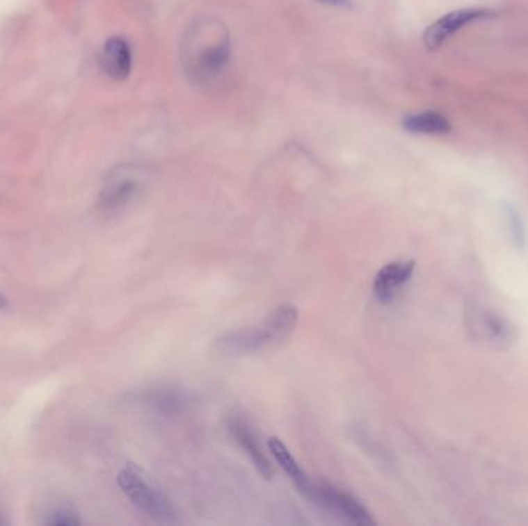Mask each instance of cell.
<instances>
[{
	"label": "cell",
	"instance_id": "1",
	"mask_svg": "<svg viewBox=\"0 0 528 526\" xmlns=\"http://www.w3.org/2000/svg\"><path fill=\"white\" fill-rule=\"evenodd\" d=\"M298 321V311L292 304H281L255 327L239 329L215 340V349L226 356H244L285 343Z\"/></svg>",
	"mask_w": 528,
	"mask_h": 526
},
{
	"label": "cell",
	"instance_id": "13",
	"mask_svg": "<svg viewBox=\"0 0 528 526\" xmlns=\"http://www.w3.org/2000/svg\"><path fill=\"white\" fill-rule=\"evenodd\" d=\"M403 129L415 135H445L451 130V124L440 113L424 111V113L408 116L403 121Z\"/></svg>",
	"mask_w": 528,
	"mask_h": 526
},
{
	"label": "cell",
	"instance_id": "5",
	"mask_svg": "<svg viewBox=\"0 0 528 526\" xmlns=\"http://www.w3.org/2000/svg\"><path fill=\"white\" fill-rule=\"evenodd\" d=\"M465 326L471 340L496 349H509L518 338L516 327L509 320L474 304L467 306Z\"/></svg>",
	"mask_w": 528,
	"mask_h": 526
},
{
	"label": "cell",
	"instance_id": "4",
	"mask_svg": "<svg viewBox=\"0 0 528 526\" xmlns=\"http://www.w3.org/2000/svg\"><path fill=\"white\" fill-rule=\"evenodd\" d=\"M301 495L309 502L315 503L317 507L329 511V513L343 518L348 523L358 526H369L376 523L369 511L354 495L344 493L342 489L311 482Z\"/></svg>",
	"mask_w": 528,
	"mask_h": 526
},
{
	"label": "cell",
	"instance_id": "14",
	"mask_svg": "<svg viewBox=\"0 0 528 526\" xmlns=\"http://www.w3.org/2000/svg\"><path fill=\"white\" fill-rule=\"evenodd\" d=\"M506 218H509L513 243H515V245H516L518 249H524L525 247L527 236H525L524 224H522V221H520V216L518 215V212H516L515 208L509 206V207H506Z\"/></svg>",
	"mask_w": 528,
	"mask_h": 526
},
{
	"label": "cell",
	"instance_id": "10",
	"mask_svg": "<svg viewBox=\"0 0 528 526\" xmlns=\"http://www.w3.org/2000/svg\"><path fill=\"white\" fill-rule=\"evenodd\" d=\"M139 188V182L130 170H119L111 174L107 184H105L101 204L105 208H118L127 204L133 196L136 195Z\"/></svg>",
	"mask_w": 528,
	"mask_h": 526
},
{
	"label": "cell",
	"instance_id": "16",
	"mask_svg": "<svg viewBox=\"0 0 528 526\" xmlns=\"http://www.w3.org/2000/svg\"><path fill=\"white\" fill-rule=\"evenodd\" d=\"M320 2L333 5V6H339V8H349V6L352 5L351 0H320Z\"/></svg>",
	"mask_w": 528,
	"mask_h": 526
},
{
	"label": "cell",
	"instance_id": "9",
	"mask_svg": "<svg viewBox=\"0 0 528 526\" xmlns=\"http://www.w3.org/2000/svg\"><path fill=\"white\" fill-rule=\"evenodd\" d=\"M414 269V261H394L383 265L374 278V295L380 303H390L400 287L410 281Z\"/></svg>",
	"mask_w": 528,
	"mask_h": 526
},
{
	"label": "cell",
	"instance_id": "3",
	"mask_svg": "<svg viewBox=\"0 0 528 526\" xmlns=\"http://www.w3.org/2000/svg\"><path fill=\"white\" fill-rule=\"evenodd\" d=\"M118 485L135 507L158 522H176L178 514L172 502L154 488L141 469L129 463L118 475Z\"/></svg>",
	"mask_w": 528,
	"mask_h": 526
},
{
	"label": "cell",
	"instance_id": "17",
	"mask_svg": "<svg viewBox=\"0 0 528 526\" xmlns=\"http://www.w3.org/2000/svg\"><path fill=\"white\" fill-rule=\"evenodd\" d=\"M5 309H8V301L0 293V311H5Z\"/></svg>",
	"mask_w": 528,
	"mask_h": 526
},
{
	"label": "cell",
	"instance_id": "2",
	"mask_svg": "<svg viewBox=\"0 0 528 526\" xmlns=\"http://www.w3.org/2000/svg\"><path fill=\"white\" fill-rule=\"evenodd\" d=\"M230 42L226 28L215 20H202L186 39L184 65L200 81L212 79L226 67Z\"/></svg>",
	"mask_w": 528,
	"mask_h": 526
},
{
	"label": "cell",
	"instance_id": "12",
	"mask_svg": "<svg viewBox=\"0 0 528 526\" xmlns=\"http://www.w3.org/2000/svg\"><path fill=\"white\" fill-rule=\"evenodd\" d=\"M267 446H269V451L272 452L273 457L278 461V465L283 468V471L291 477V480L294 482L295 488H297L298 493L301 494L303 491L307 488L309 483H311V479H309L307 474L303 471L301 466L298 465V461L295 460L291 451L287 450L285 443L281 440L272 437L267 441Z\"/></svg>",
	"mask_w": 528,
	"mask_h": 526
},
{
	"label": "cell",
	"instance_id": "6",
	"mask_svg": "<svg viewBox=\"0 0 528 526\" xmlns=\"http://www.w3.org/2000/svg\"><path fill=\"white\" fill-rule=\"evenodd\" d=\"M491 16L493 13L488 10H459L449 13L428 28L424 34V44L429 51L438 50L454 33L462 30L465 25Z\"/></svg>",
	"mask_w": 528,
	"mask_h": 526
},
{
	"label": "cell",
	"instance_id": "15",
	"mask_svg": "<svg viewBox=\"0 0 528 526\" xmlns=\"http://www.w3.org/2000/svg\"><path fill=\"white\" fill-rule=\"evenodd\" d=\"M47 523L59 526V525H67V526H73V525H81V518L77 517L73 509L70 508H58L54 509L50 514V517L47 518Z\"/></svg>",
	"mask_w": 528,
	"mask_h": 526
},
{
	"label": "cell",
	"instance_id": "7",
	"mask_svg": "<svg viewBox=\"0 0 528 526\" xmlns=\"http://www.w3.org/2000/svg\"><path fill=\"white\" fill-rule=\"evenodd\" d=\"M139 402L159 416H176V413L186 412L195 400L192 394L179 388L163 386V388L145 391L139 397Z\"/></svg>",
	"mask_w": 528,
	"mask_h": 526
},
{
	"label": "cell",
	"instance_id": "11",
	"mask_svg": "<svg viewBox=\"0 0 528 526\" xmlns=\"http://www.w3.org/2000/svg\"><path fill=\"white\" fill-rule=\"evenodd\" d=\"M101 65L111 79H125L131 69L130 45L122 38H111L102 50Z\"/></svg>",
	"mask_w": 528,
	"mask_h": 526
},
{
	"label": "cell",
	"instance_id": "8",
	"mask_svg": "<svg viewBox=\"0 0 528 526\" xmlns=\"http://www.w3.org/2000/svg\"><path fill=\"white\" fill-rule=\"evenodd\" d=\"M229 431L232 437L235 438L237 443L243 447V451L248 454V457L253 463V466L257 468L259 475L264 479H272L273 477V468L271 460L267 459L264 454L262 445L255 436V432L250 431V426L239 417H232L229 420Z\"/></svg>",
	"mask_w": 528,
	"mask_h": 526
}]
</instances>
